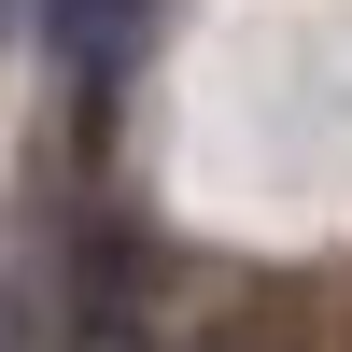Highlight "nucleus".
<instances>
[{
	"label": "nucleus",
	"instance_id": "obj_1",
	"mask_svg": "<svg viewBox=\"0 0 352 352\" xmlns=\"http://www.w3.org/2000/svg\"><path fill=\"white\" fill-rule=\"evenodd\" d=\"M141 14H155V0H56V56H71V71H127Z\"/></svg>",
	"mask_w": 352,
	"mask_h": 352
},
{
	"label": "nucleus",
	"instance_id": "obj_2",
	"mask_svg": "<svg viewBox=\"0 0 352 352\" xmlns=\"http://www.w3.org/2000/svg\"><path fill=\"white\" fill-rule=\"evenodd\" d=\"M0 28H14V0H0Z\"/></svg>",
	"mask_w": 352,
	"mask_h": 352
}]
</instances>
